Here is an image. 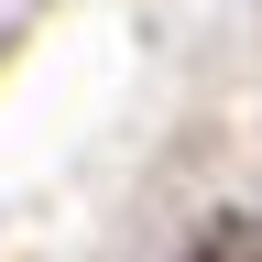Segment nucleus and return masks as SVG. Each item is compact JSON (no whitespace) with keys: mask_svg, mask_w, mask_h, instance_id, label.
<instances>
[{"mask_svg":"<svg viewBox=\"0 0 262 262\" xmlns=\"http://www.w3.org/2000/svg\"><path fill=\"white\" fill-rule=\"evenodd\" d=\"M175 262H251V219H208V229H196Z\"/></svg>","mask_w":262,"mask_h":262,"instance_id":"obj_1","label":"nucleus"},{"mask_svg":"<svg viewBox=\"0 0 262 262\" xmlns=\"http://www.w3.org/2000/svg\"><path fill=\"white\" fill-rule=\"evenodd\" d=\"M251 262H262V208H251Z\"/></svg>","mask_w":262,"mask_h":262,"instance_id":"obj_2","label":"nucleus"}]
</instances>
